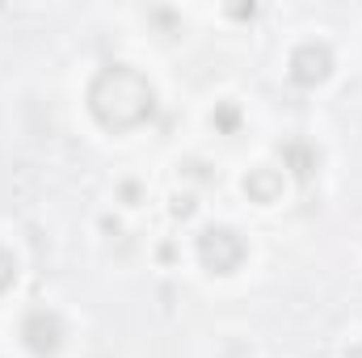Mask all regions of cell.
<instances>
[{
  "mask_svg": "<svg viewBox=\"0 0 362 358\" xmlns=\"http://www.w3.org/2000/svg\"><path fill=\"white\" fill-rule=\"evenodd\" d=\"M202 258L215 262V270H228L240 258V241H236L232 232H206V236H202Z\"/></svg>",
  "mask_w": 362,
  "mask_h": 358,
  "instance_id": "1",
  "label": "cell"
},
{
  "mask_svg": "<svg viewBox=\"0 0 362 358\" xmlns=\"http://www.w3.org/2000/svg\"><path fill=\"white\" fill-rule=\"evenodd\" d=\"M25 337H30V346H34L38 354H51V350L59 346V325H55V316L34 312V316H30V325H25Z\"/></svg>",
  "mask_w": 362,
  "mask_h": 358,
  "instance_id": "2",
  "label": "cell"
},
{
  "mask_svg": "<svg viewBox=\"0 0 362 358\" xmlns=\"http://www.w3.org/2000/svg\"><path fill=\"white\" fill-rule=\"evenodd\" d=\"M354 358H362V350H358V354H354Z\"/></svg>",
  "mask_w": 362,
  "mask_h": 358,
  "instance_id": "3",
  "label": "cell"
}]
</instances>
